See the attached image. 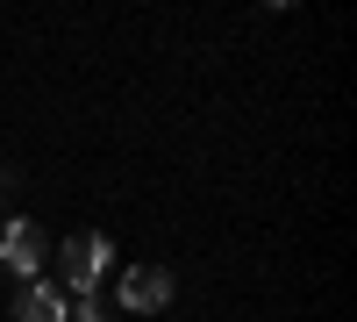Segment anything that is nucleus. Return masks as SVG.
Masks as SVG:
<instances>
[{
    "label": "nucleus",
    "mask_w": 357,
    "mask_h": 322,
    "mask_svg": "<svg viewBox=\"0 0 357 322\" xmlns=\"http://www.w3.org/2000/svg\"><path fill=\"white\" fill-rule=\"evenodd\" d=\"M72 322H114V308H107L100 294H79V308H72Z\"/></svg>",
    "instance_id": "nucleus-5"
},
{
    "label": "nucleus",
    "mask_w": 357,
    "mask_h": 322,
    "mask_svg": "<svg viewBox=\"0 0 357 322\" xmlns=\"http://www.w3.org/2000/svg\"><path fill=\"white\" fill-rule=\"evenodd\" d=\"M8 322H72V301H65V286H50V279H22Z\"/></svg>",
    "instance_id": "nucleus-3"
},
{
    "label": "nucleus",
    "mask_w": 357,
    "mask_h": 322,
    "mask_svg": "<svg viewBox=\"0 0 357 322\" xmlns=\"http://www.w3.org/2000/svg\"><path fill=\"white\" fill-rule=\"evenodd\" d=\"M107 237L100 229H79V237H65V251H57V286H79V294H93L100 272H107Z\"/></svg>",
    "instance_id": "nucleus-1"
},
{
    "label": "nucleus",
    "mask_w": 357,
    "mask_h": 322,
    "mask_svg": "<svg viewBox=\"0 0 357 322\" xmlns=\"http://www.w3.org/2000/svg\"><path fill=\"white\" fill-rule=\"evenodd\" d=\"M43 258H50V244H43L36 222H8V229H0V265H8L15 279H36Z\"/></svg>",
    "instance_id": "nucleus-2"
},
{
    "label": "nucleus",
    "mask_w": 357,
    "mask_h": 322,
    "mask_svg": "<svg viewBox=\"0 0 357 322\" xmlns=\"http://www.w3.org/2000/svg\"><path fill=\"white\" fill-rule=\"evenodd\" d=\"M172 294H178V286H172L165 265H129L122 272V308H136V315H158Z\"/></svg>",
    "instance_id": "nucleus-4"
}]
</instances>
